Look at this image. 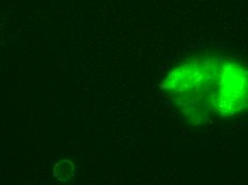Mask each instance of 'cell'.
<instances>
[{"instance_id": "cell-1", "label": "cell", "mask_w": 248, "mask_h": 185, "mask_svg": "<svg viewBox=\"0 0 248 185\" xmlns=\"http://www.w3.org/2000/svg\"><path fill=\"white\" fill-rule=\"evenodd\" d=\"M163 88L196 125L248 110V70L219 57L187 61L168 75Z\"/></svg>"}, {"instance_id": "cell-2", "label": "cell", "mask_w": 248, "mask_h": 185, "mask_svg": "<svg viewBox=\"0 0 248 185\" xmlns=\"http://www.w3.org/2000/svg\"><path fill=\"white\" fill-rule=\"evenodd\" d=\"M73 169H74V166L72 163L68 161L62 162L59 164V165H57L55 168L56 177L62 180V181H65V180H68L71 177L72 172H73Z\"/></svg>"}]
</instances>
